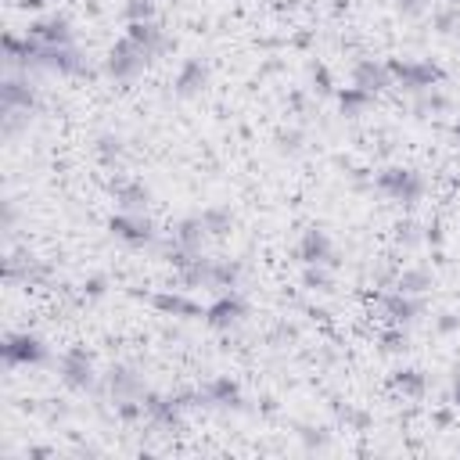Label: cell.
Here are the masks:
<instances>
[{
	"instance_id": "obj_38",
	"label": "cell",
	"mask_w": 460,
	"mask_h": 460,
	"mask_svg": "<svg viewBox=\"0 0 460 460\" xmlns=\"http://www.w3.org/2000/svg\"><path fill=\"white\" fill-rule=\"evenodd\" d=\"M453 402H456V406H460V374H456V377H453Z\"/></svg>"
},
{
	"instance_id": "obj_27",
	"label": "cell",
	"mask_w": 460,
	"mask_h": 460,
	"mask_svg": "<svg viewBox=\"0 0 460 460\" xmlns=\"http://www.w3.org/2000/svg\"><path fill=\"white\" fill-rule=\"evenodd\" d=\"M302 284L309 291H331L334 288V273H331V266H305L302 270Z\"/></svg>"
},
{
	"instance_id": "obj_32",
	"label": "cell",
	"mask_w": 460,
	"mask_h": 460,
	"mask_svg": "<svg viewBox=\"0 0 460 460\" xmlns=\"http://www.w3.org/2000/svg\"><path fill=\"white\" fill-rule=\"evenodd\" d=\"M428 7H431V0H395V11L402 18H420V14H428Z\"/></svg>"
},
{
	"instance_id": "obj_34",
	"label": "cell",
	"mask_w": 460,
	"mask_h": 460,
	"mask_svg": "<svg viewBox=\"0 0 460 460\" xmlns=\"http://www.w3.org/2000/svg\"><path fill=\"white\" fill-rule=\"evenodd\" d=\"M280 151H288V155H298V151H302V133H298V129L284 133V137H280Z\"/></svg>"
},
{
	"instance_id": "obj_26",
	"label": "cell",
	"mask_w": 460,
	"mask_h": 460,
	"mask_svg": "<svg viewBox=\"0 0 460 460\" xmlns=\"http://www.w3.org/2000/svg\"><path fill=\"white\" fill-rule=\"evenodd\" d=\"M122 151H126V144H122L119 133H101V137H97V155H101L104 165H115V162L122 158Z\"/></svg>"
},
{
	"instance_id": "obj_22",
	"label": "cell",
	"mask_w": 460,
	"mask_h": 460,
	"mask_svg": "<svg viewBox=\"0 0 460 460\" xmlns=\"http://www.w3.org/2000/svg\"><path fill=\"white\" fill-rule=\"evenodd\" d=\"M395 291H406V295H424L431 288V270L428 266H402L395 273Z\"/></svg>"
},
{
	"instance_id": "obj_24",
	"label": "cell",
	"mask_w": 460,
	"mask_h": 460,
	"mask_svg": "<svg viewBox=\"0 0 460 460\" xmlns=\"http://www.w3.org/2000/svg\"><path fill=\"white\" fill-rule=\"evenodd\" d=\"M198 216H201V223H205V230H208V237H223V234L234 226V212H230L226 205H205Z\"/></svg>"
},
{
	"instance_id": "obj_31",
	"label": "cell",
	"mask_w": 460,
	"mask_h": 460,
	"mask_svg": "<svg viewBox=\"0 0 460 460\" xmlns=\"http://www.w3.org/2000/svg\"><path fill=\"white\" fill-rule=\"evenodd\" d=\"M395 241H399L402 248H413V244H420V241H424V234H420V226H417V223H402V226L395 230Z\"/></svg>"
},
{
	"instance_id": "obj_3",
	"label": "cell",
	"mask_w": 460,
	"mask_h": 460,
	"mask_svg": "<svg viewBox=\"0 0 460 460\" xmlns=\"http://www.w3.org/2000/svg\"><path fill=\"white\" fill-rule=\"evenodd\" d=\"M147 65H151V58H147L129 36H122V40L108 50V58H104V75L115 79V83H129V79H137Z\"/></svg>"
},
{
	"instance_id": "obj_14",
	"label": "cell",
	"mask_w": 460,
	"mask_h": 460,
	"mask_svg": "<svg viewBox=\"0 0 460 460\" xmlns=\"http://www.w3.org/2000/svg\"><path fill=\"white\" fill-rule=\"evenodd\" d=\"M395 79H392V72H388V61H374V58H359L356 65H352V86H363V90H370V93H381V90H388Z\"/></svg>"
},
{
	"instance_id": "obj_11",
	"label": "cell",
	"mask_w": 460,
	"mask_h": 460,
	"mask_svg": "<svg viewBox=\"0 0 460 460\" xmlns=\"http://www.w3.org/2000/svg\"><path fill=\"white\" fill-rule=\"evenodd\" d=\"M381 305H385V313H388V320L392 323H399V327H410V323H417L420 316H424V295H406V291H388V295H381Z\"/></svg>"
},
{
	"instance_id": "obj_13",
	"label": "cell",
	"mask_w": 460,
	"mask_h": 460,
	"mask_svg": "<svg viewBox=\"0 0 460 460\" xmlns=\"http://www.w3.org/2000/svg\"><path fill=\"white\" fill-rule=\"evenodd\" d=\"M126 36L155 61V58H162L165 50H169V36L162 32V25L151 18V22H129V29H126Z\"/></svg>"
},
{
	"instance_id": "obj_10",
	"label": "cell",
	"mask_w": 460,
	"mask_h": 460,
	"mask_svg": "<svg viewBox=\"0 0 460 460\" xmlns=\"http://www.w3.org/2000/svg\"><path fill=\"white\" fill-rule=\"evenodd\" d=\"M298 259L305 266H338V252H334V241L327 237L323 226H309L302 237H298Z\"/></svg>"
},
{
	"instance_id": "obj_29",
	"label": "cell",
	"mask_w": 460,
	"mask_h": 460,
	"mask_svg": "<svg viewBox=\"0 0 460 460\" xmlns=\"http://www.w3.org/2000/svg\"><path fill=\"white\" fill-rule=\"evenodd\" d=\"M122 14H126V22H151L155 18V0H126Z\"/></svg>"
},
{
	"instance_id": "obj_30",
	"label": "cell",
	"mask_w": 460,
	"mask_h": 460,
	"mask_svg": "<svg viewBox=\"0 0 460 460\" xmlns=\"http://www.w3.org/2000/svg\"><path fill=\"white\" fill-rule=\"evenodd\" d=\"M298 435H302L305 449H327L331 446V431H323V428H302Z\"/></svg>"
},
{
	"instance_id": "obj_9",
	"label": "cell",
	"mask_w": 460,
	"mask_h": 460,
	"mask_svg": "<svg viewBox=\"0 0 460 460\" xmlns=\"http://www.w3.org/2000/svg\"><path fill=\"white\" fill-rule=\"evenodd\" d=\"M104 392H108L111 402H126V399H144L147 385H144V377L137 374V367L115 363V367H108V374H104Z\"/></svg>"
},
{
	"instance_id": "obj_5",
	"label": "cell",
	"mask_w": 460,
	"mask_h": 460,
	"mask_svg": "<svg viewBox=\"0 0 460 460\" xmlns=\"http://www.w3.org/2000/svg\"><path fill=\"white\" fill-rule=\"evenodd\" d=\"M58 374L72 392H97V370H93V356L86 349H65L58 356Z\"/></svg>"
},
{
	"instance_id": "obj_20",
	"label": "cell",
	"mask_w": 460,
	"mask_h": 460,
	"mask_svg": "<svg viewBox=\"0 0 460 460\" xmlns=\"http://www.w3.org/2000/svg\"><path fill=\"white\" fill-rule=\"evenodd\" d=\"M374 97H377V93H370V90H363V86H345V90H338V108H341L345 119H359V115L374 104Z\"/></svg>"
},
{
	"instance_id": "obj_18",
	"label": "cell",
	"mask_w": 460,
	"mask_h": 460,
	"mask_svg": "<svg viewBox=\"0 0 460 460\" xmlns=\"http://www.w3.org/2000/svg\"><path fill=\"white\" fill-rule=\"evenodd\" d=\"M205 237H208V230H205L201 216H183V219L172 226V234H169V241H172V244H180V248H183V252H190V255H201Z\"/></svg>"
},
{
	"instance_id": "obj_33",
	"label": "cell",
	"mask_w": 460,
	"mask_h": 460,
	"mask_svg": "<svg viewBox=\"0 0 460 460\" xmlns=\"http://www.w3.org/2000/svg\"><path fill=\"white\" fill-rule=\"evenodd\" d=\"M381 341H385V349H388V352H402V349H406V331L395 323L392 331H385V338H381Z\"/></svg>"
},
{
	"instance_id": "obj_4",
	"label": "cell",
	"mask_w": 460,
	"mask_h": 460,
	"mask_svg": "<svg viewBox=\"0 0 460 460\" xmlns=\"http://www.w3.org/2000/svg\"><path fill=\"white\" fill-rule=\"evenodd\" d=\"M248 320V302L244 295L234 288V291H219V298L212 305H205V323L219 334H234L241 323Z\"/></svg>"
},
{
	"instance_id": "obj_16",
	"label": "cell",
	"mask_w": 460,
	"mask_h": 460,
	"mask_svg": "<svg viewBox=\"0 0 460 460\" xmlns=\"http://www.w3.org/2000/svg\"><path fill=\"white\" fill-rule=\"evenodd\" d=\"M208 75H212V68H208L205 58H187L176 72V93L180 97H198L208 86Z\"/></svg>"
},
{
	"instance_id": "obj_40",
	"label": "cell",
	"mask_w": 460,
	"mask_h": 460,
	"mask_svg": "<svg viewBox=\"0 0 460 460\" xmlns=\"http://www.w3.org/2000/svg\"><path fill=\"white\" fill-rule=\"evenodd\" d=\"M453 4H460V0H453Z\"/></svg>"
},
{
	"instance_id": "obj_36",
	"label": "cell",
	"mask_w": 460,
	"mask_h": 460,
	"mask_svg": "<svg viewBox=\"0 0 460 460\" xmlns=\"http://www.w3.org/2000/svg\"><path fill=\"white\" fill-rule=\"evenodd\" d=\"M104 288H108V277H101V273H97V277H90V280L83 284V291H86L90 298H101V295H104Z\"/></svg>"
},
{
	"instance_id": "obj_1",
	"label": "cell",
	"mask_w": 460,
	"mask_h": 460,
	"mask_svg": "<svg viewBox=\"0 0 460 460\" xmlns=\"http://www.w3.org/2000/svg\"><path fill=\"white\" fill-rule=\"evenodd\" d=\"M388 72H392V79L406 90V93H424V90H431V86H438L442 79H446V72L435 65V61H417V58H392L388 61Z\"/></svg>"
},
{
	"instance_id": "obj_39",
	"label": "cell",
	"mask_w": 460,
	"mask_h": 460,
	"mask_svg": "<svg viewBox=\"0 0 460 460\" xmlns=\"http://www.w3.org/2000/svg\"><path fill=\"white\" fill-rule=\"evenodd\" d=\"M453 140H460V122H453Z\"/></svg>"
},
{
	"instance_id": "obj_19",
	"label": "cell",
	"mask_w": 460,
	"mask_h": 460,
	"mask_svg": "<svg viewBox=\"0 0 460 460\" xmlns=\"http://www.w3.org/2000/svg\"><path fill=\"white\" fill-rule=\"evenodd\" d=\"M115 198H119V208H122V212H144L147 201H151V190H147V183H140V180H122V183L115 187Z\"/></svg>"
},
{
	"instance_id": "obj_35",
	"label": "cell",
	"mask_w": 460,
	"mask_h": 460,
	"mask_svg": "<svg viewBox=\"0 0 460 460\" xmlns=\"http://www.w3.org/2000/svg\"><path fill=\"white\" fill-rule=\"evenodd\" d=\"M435 331H438V334H453V331H460V316H453V313H442V316L435 320Z\"/></svg>"
},
{
	"instance_id": "obj_6",
	"label": "cell",
	"mask_w": 460,
	"mask_h": 460,
	"mask_svg": "<svg viewBox=\"0 0 460 460\" xmlns=\"http://www.w3.org/2000/svg\"><path fill=\"white\" fill-rule=\"evenodd\" d=\"M108 226L126 248H155V244H162L158 241V226L144 212H119V216H111Z\"/></svg>"
},
{
	"instance_id": "obj_15",
	"label": "cell",
	"mask_w": 460,
	"mask_h": 460,
	"mask_svg": "<svg viewBox=\"0 0 460 460\" xmlns=\"http://www.w3.org/2000/svg\"><path fill=\"white\" fill-rule=\"evenodd\" d=\"M201 406H223V410H241V388H237V381H230V377H208L201 388Z\"/></svg>"
},
{
	"instance_id": "obj_2",
	"label": "cell",
	"mask_w": 460,
	"mask_h": 460,
	"mask_svg": "<svg viewBox=\"0 0 460 460\" xmlns=\"http://www.w3.org/2000/svg\"><path fill=\"white\" fill-rule=\"evenodd\" d=\"M374 187H377L385 198H392V201H399V205H406V208L424 198V176L413 172V169H381V172L374 176Z\"/></svg>"
},
{
	"instance_id": "obj_17",
	"label": "cell",
	"mask_w": 460,
	"mask_h": 460,
	"mask_svg": "<svg viewBox=\"0 0 460 460\" xmlns=\"http://www.w3.org/2000/svg\"><path fill=\"white\" fill-rule=\"evenodd\" d=\"M151 305H155L162 316H176V320H194V316H205V309H201L194 298L180 295V291H155V295H151Z\"/></svg>"
},
{
	"instance_id": "obj_8",
	"label": "cell",
	"mask_w": 460,
	"mask_h": 460,
	"mask_svg": "<svg viewBox=\"0 0 460 460\" xmlns=\"http://www.w3.org/2000/svg\"><path fill=\"white\" fill-rule=\"evenodd\" d=\"M40 104V93L36 86L29 83V75H18V72H7L4 83H0V111H36Z\"/></svg>"
},
{
	"instance_id": "obj_28",
	"label": "cell",
	"mask_w": 460,
	"mask_h": 460,
	"mask_svg": "<svg viewBox=\"0 0 460 460\" xmlns=\"http://www.w3.org/2000/svg\"><path fill=\"white\" fill-rule=\"evenodd\" d=\"M431 25H435L438 32L460 29V4H442V7H435V11H431Z\"/></svg>"
},
{
	"instance_id": "obj_12",
	"label": "cell",
	"mask_w": 460,
	"mask_h": 460,
	"mask_svg": "<svg viewBox=\"0 0 460 460\" xmlns=\"http://www.w3.org/2000/svg\"><path fill=\"white\" fill-rule=\"evenodd\" d=\"M29 36L40 40V43H50V47H75V32H72V22L65 14H47V18H36L29 25Z\"/></svg>"
},
{
	"instance_id": "obj_23",
	"label": "cell",
	"mask_w": 460,
	"mask_h": 460,
	"mask_svg": "<svg viewBox=\"0 0 460 460\" xmlns=\"http://www.w3.org/2000/svg\"><path fill=\"white\" fill-rule=\"evenodd\" d=\"M449 108H453V101H449V93L442 86H431V90L413 97V111L417 115H438V111H449Z\"/></svg>"
},
{
	"instance_id": "obj_37",
	"label": "cell",
	"mask_w": 460,
	"mask_h": 460,
	"mask_svg": "<svg viewBox=\"0 0 460 460\" xmlns=\"http://www.w3.org/2000/svg\"><path fill=\"white\" fill-rule=\"evenodd\" d=\"M313 83H320L316 90H320V93H327V90H331V79H327V68H320V65H316V68H313Z\"/></svg>"
},
{
	"instance_id": "obj_21",
	"label": "cell",
	"mask_w": 460,
	"mask_h": 460,
	"mask_svg": "<svg viewBox=\"0 0 460 460\" xmlns=\"http://www.w3.org/2000/svg\"><path fill=\"white\" fill-rule=\"evenodd\" d=\"M244 277V262L241 259H212V288L219 291H234Z\"/></svg>"
},
{
	"instance_id": "obj_7",
	"label": "cell",
	"mask_w": 460,
	"mask_h": 460,
	"mask_svg": "<svg viewBox=\"0 0 460 460\" xmlns=\"http://www.w3.org/2000/svg\"><path fill=\"white\" fill-rule=\"evenodd\" d=\"M4 367H40L50 359V349L36 334H7L0 345Z\"/></svg>"
},
{
	"instance_id": "obj_25",
	"label": "cell",
	"mask_w": 460,
	"mask_h": 460,
	"mask_svg": "<svg viewBox=\"0 0 460 460\" xmlns=\"http://www.w3.org/2000/svg\"><path fill=\"white\" fill-rule=\"evenodd\" d=\"M392 385H395L402 395H410V399H420V395L428 392V377H424L420 370H413V367L395 370V374H392Z\"/></svg>"
}]
</instances>
